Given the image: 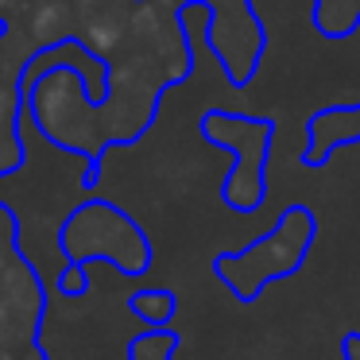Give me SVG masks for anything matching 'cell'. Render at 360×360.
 Wrapping results in <instances>:
<instances>
[{
	"instance_id": "6da1fadb",
	"label": "cell",
	"mask_w": 360,
	"mask_h": 360,
	"mask_svg": "<svg viewBox=\"0 0 360 360\" xmlns=\"http://www.w3.org/2000/svg\"><path fill=\"white\" fill-rule=\"evenodd\" d=\"M318 233V217L306 205H287L283 217L275 221V229H267L259 240H252L240 252H225V256L213 259V271L229 283L240 302H256L264 295L267 283L287 279L302 267L306 252L314 244Z\"/></svg>"
},
{
	"instance_id": "7a4b0ae2",
	"label": "cell",
	"mask_w": 360,
	"mask_h": 360,
	"mask_svg": "<svg viewBox=\"0 0 360 360\" xmlns=\"http://www.w3.org/2000/svg\"><path fill=\"white\" fill-rule=\"evenodd\" d=\"M63 252L74 264H89V259H109L124 275H143L151 267V244L140 233L124 210L112 202H82L78 210L66 217L63 233H58Z\"/></svg>"
},
{
	"instance_id": "3957f363",
	"label": "cell",
	"mask_w": 360,
	"mask_h": 360,
	"mask_svg": "<svg viewBox=\"0 0 360 360\" xmlns=\"http://www.w3.org/2000/svg\"><path fill=\"white\" fill-rule=\"evenodd\" d=\"M271 132L275 120L267 117H240V112H221V109H210L202 117L205 140L236 155V167L229 171L225 190H221L229 210L252 213L264 205V190H267L264 163H267V148H271Z\"/></svg>"
},
{
	"instance_id": "277c9868",
	"label": "cell",
	"mask_w": 360,
	"mask_h": 360,
	"mask_svg": "<svg viewBox=\"0 0 360 360\" xmlns=\"http://www.w3.org/2000/svg\"><path fill=\"white\" fill-rule=\"evenodd\" d=\"M210 47L213 55L225 63L229 82L236 78V47H240V70L244 82L256 74L259 51H264V27H259L256 12H252V0H213V20H210Z\"/></svg>"
},
{
	"instance_id": "5b68a950",
	"label": "cell",
	"mask_w": 360,
	"mask_h": 360,
	"mask_svg": "<svg viewBox=\"0 0 360 360\" xmlns=\"http://www.w3.org/2000/svg\"><path fill=\"white\" fill-rule=\"evenodd\" d=\"M360 143V105H329L306 120L302 167H326L337 148Z\"/></svg>"
},
{
	"instance_id": "8992f818",
	"label": "cell",
	"mask_w": 360,
	"mask_h": 360,
	"mask_svg": "<svg viewBox=\"0 0 360 360\" xmlns=\"http://www.w3.org/2000/svg\"><path fill=\"white\" fill-rule=\"evenodd\" d=\"M179 349V333L167 326H151L148 333L128 341V360H171Z\"/></svg>"
},
{
	"instance_id": "52a82bcc",
	"label": "cell",
	"mask_w": 360,
	"mask_h": 360,
	"mask_svg": "<svg viewBox=\"0 0 360 360\" xmlns=\"http://www.w3.org/2000/svg\"><path fill=\"white\" fill-rule=\"evenodd\" d=\"M174 295L163 287H151V290H136L132 298H128V310L136 314V318H143L148 326H167V321L174 318Z\"/></svg>"
},
{
	"instance_id": "ba28073f",
	"label": "cell",
	"mask_w": 360,
	"mask_h": 360,
	"mask_svg": "<svg viewBox=\"0 0 360 360\" xmlns=\"http://www.w3.org/2000/svg\"><path fill=\"white\" fill-rule=\"evenodd\" d=\"M63 20H66V12L58 8L55 0H43L39 16H35V32H39L47 43H58V39H63Z\"/></svg>"
},
{
	"instance_id": "9c48e42d",
	"label": "cell",
	"mask_w": 360,
	"mask_h": 360,
	"mask_svg": "<svg viewBox=\"0 0 360 360\" xmlns=\"http://www.w3.org/2000/svg\"><path fill=\"white\" fill-rule=\"evenodd\" d=\"M86 287H89V275H86V264H66L63 267V275H58V290H63L66 298H78V295H86Z\"/></svg>"
},
{
	"instance_id": "30bf717a",
	"label": "cell",
	"mask_w": 360,
	"mask_h": 360,
	"mask_svg": "<svg viewBox=\"0 0 360 360\" xmlns=\"http://www.w3.org/2000/svg\"><path fill=\"white\" fill-rule=\"evenodd\" d=\"M341 352H345V360H360V333H345Z\"/></svg>"
},
{
	"instance_id": "8fae6325",
	"label": "cell",
	"mask_w": 360,
	"mask_h": 360,
	"mask_svg": "<svg viewBox=\"0 0 360 360\" xmlns=\"http://www.w3.org/2000/svg\"><path fill=\"white\" fill-rule=\"evenodd\" d=\"M0 4H4V0H0Z\"/></svg>"
}]
</instances>
